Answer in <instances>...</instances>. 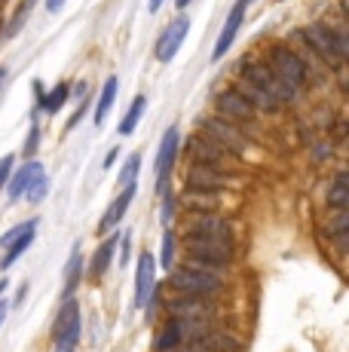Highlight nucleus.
I'll return each mask as SVG.
<instances>
[{"label": "nucleus", "mask_w": 349, "mask_h": 352, "mask_svg": "<svg viewBox=\"0 0 349 352\" xmlns=\"http://www.w3.org/2000/svg\"><path fill=\"white\" fill-rule=\"evenodd\" d=\"M144 107H147V98H144V96H135V98H132L129 111H126V117L120 120V126H117V132L123 135V138H126V135H132V132H135L138 120L144 117Z\"/></svg>", "instance_id": "393cba45"}, {"label": "nucleus", "mask_w": 349, "mask_h": 352, "mask_svg": "<svg viewBox=\"0 0 349 352\" xmlns=\"http://www.w3.org/2000/svg\"><path fill=\"white\" fill-rule=\"evenodd\" d=\"M117 89H120V80H117V77H107V80H104L102 96H98V101H95V123H98V126L104 123L107 111H111L113 101H117Z\"/></svg>", "instance_id": "b1692460"}, {"label": "nucleus", "mask_w": 349, "mask_h": 352, "mask_svg": "<svg viewBox=\"0 0 349 352\" xmlns=\"http://www.w3.org/2000/svg\"><path fill=\"white\" fill-rule=\"evenodd\" d=\"M224 196L221 193H212V190H184L178 199V206L190 214H214L221 206Z\"/></svg>", "instance_id": "a211bd4d"}, {"label": "nucleus", "mask_w": 349, "mask_h": 352, "mask_svg": "<svg viewBox=\"0 0 349 352\" xmlns=\"http://www.w3.org/2000/svg\"><path fill=\"white\" fill-rule=\"evenodd\" d=\"M117 239H120V233H107V239L98 245L95 261H92V279H102V276L107 273V267H111V257H113V248H117Z\"/></svg>", "instance_id": "412c9836"}, {"label": "nucleus", "mask_w": 349, "mask_h": 352, "mask_svg": "<svg viewBox=\"0 0 349 352\" xmlns=\"http://www.w3.org/2000/svg\"><path fill=\"white\" fill-rule=\"evenodd\" d=\"M80 334H83L80 303L71 297V300H65V303H62V309H58V316H56V324H52V340H56V346L77 349Z\"/></svg>", "instance_id": "0eeeda50"}, {"label": "nucleus", "mask_w": 349, "mask_h": 352, "mask_svg": "<svg viewBox=\"0 0 349 352\" xmlns=\"http://www.w3.org/2000/svg\"><path fill=\"white\" fill-rule=\"evenodd\" d=\"M245 3H251V0H245Z\"/></svg>", "instance_id": "49530a36"}, {"label": "nucleus", "mask_w": 349, "mask_h": 352, "mask_svg": "<svg viewBox=\"0 0 349 352\" xmlns=\"http://www.w3.org/2000/svg\"><path fill=\"white\" fill-rule=\"evenodd\" d=\"M233 89L239 92V96H243L248 104L254 107V111L258 113H273V111H279V104H276V98H270L267 96L264 89H260V86H254V83H248V80H243L239 77V83L233 86Z\"/></svg>", "instance_id": "aec40b11"}, {"label": "nucleus", "mask_w": 349, "mask_h": 352, "mask_svg": "<svg viewBox=\"0 0 349 352\" xmlns=\"http://www.w3.org/2000/svg\"><path fill=\"white\" fill-rule=\"evenodd\" d=\"M135 193H138V184H129V187H123L117 196H113V202L104 208V214H102V221H98V233H111L113 227L123 221V214L129 212V206H132V199H135Z\"/></svg>", "instance_id": "dca6fc26"}, {"label": "nucleus", "mask_w": 349, "mask_h": 352, "mask_svg": "<svg viewBox=\"0 0 349 352\" xmlns=\"http://www.w3.org/2000/svg\"><path fill=\"white\" fill-rule=\"evenodd\" d=\"M172 319H212L214 303L209 297H174L169 303Z\"/></svg>", "instance_id": "f3484780"}, {"label": "nucleus", "mask_w": 349, "mask_h": 352, "mask_svg": "<svg viewBox=\"0 0 349 352\" xmlns=\"http://www.w3.org/2000/svg\"><path fill=\"white\" fill-rule=\"evenodd\" d=\"M245 10H248L245 0H236L233 10L227 12V22L221 25V34H218V43H214V50H212V58H224L227 56V50L233 46V40H236V34H239V28H243V22H245Z\"/></svg>", "instance_id": "4468645a"}, {"label": "nucleus", "mask_w": 349, "mask_h": 352, "mask_svg": "<svg viewBox=\"0 0 349 352\" xmlns=\"http://www.w3.org/2000/svg\"><path fill=\"white\" fill-rule=\"evenodd\" d=\"M65 3H68V0H46V12H58Z\"/></svg>", "instance_id": "4c0bfd02"}, {"label": "nucleus", "mask_w": 349, "mask_h": 352, "mask_svg": "<svg viewBox=\"0 0 349 352\" xmlns=\"http://www.w3.org/2000/svg\"><path fill=\"white\" fill-rule=\"evenodd\" d=\"M184 187L187 190H212L221 193L230 187V175L221 172V168L203 166V162H190V168L184 172Z\"/></svg>", "instance_id": "9b49d317"}, {"label": "nucleus", "mask_w": 349, "mask_h": 352, "mask_svg": "<svg viewBox=\"0 0 349 352\" xmlns=\"http://www.w3.org/2000/svg\"><path fill=\"white\" fill-rule=\"evenodd\" d=\"M117 245H120V263H129V254H132V233H120V239H117Z\"/></svg>", "instance_id": "f704fd0d"}, {"label": "nucleus", "mask_w": 349, "mask_h": 352, "mask_svg": "<svg viewBox=\"0 0 349 352\" xmlns=\"http://www.w3.org/2000/svg\"><path fill=\"white\" fill-rule=\"evenodd\" d=\"M174 346H181V334H178V328H174V319H169L163 328V334L157 337V352H169Z\"/></svg>", "instance_id": "cd10ccee"}, {"label": "nucleus", "mask_w": 349, "mask_h": 352, "mask_svg": "<svg viewBox=\"0 0 349 352\" xmlns=\"http://www.w3.org/2000/svg\"><path fill=\"white\" fill-rule=\"evenodd\" d=\"M178 151H181V129L178 126H169L163 135V141H159V151H157V193L169 190V172L172 166L178 162Z\"/></svg>", "instance_id": "9d476101"}, {"label": "nucleus", "mask_w": 349, "mask_h": 352, "mask_svg": "<svg viewBox=\"0 0 349 352\" xmlns=\"http://www.w3.org/2000/svg\"><path fill=\"white\" fill-rule=\"evenodd\" d=\"M187 236H203V239L233 245V227H230V221L221 218V214H190V221H187Z\"/></svg>", "instance_id": "f8f14e48"}, {"label": "nucleus", "mask_w": 349, "mask_h": 352, "mask_svg": "<svg viewBox=\"0 0 349 352\" xmlns=\"http://www.w3.org/2000/svg\"><path fill=\"white\" fill-rule=\"evenodd\" d=\"M193 0H174V6H178V10H184V6H190Z\"/></svg>", "instance_id": "79ce46f5"}, {"label": "nucleus", "mask_w": 349, "mask_h": 352, "mask_svg": "<svg viewBox=\"0 0 349 352\" xmlns=\"http://www.w3.org/2000/svg\"><path fill=\"white\" fill-rule=\"evenodd\" d=\"M40 175H43V162H37V160H28L22 168H19V172H12L10 181H6V187H10V190H6V193H10V199H22L25 190L34 184Z\"/></svg>", "instance_id": "6ab92c4d"}, {"label": "nucleus", "mask_w": 349, "mask_h": 352, "mask_svg": "<svg viewBox=\"0 0 349 352\" xmlns=\"http://www.w3.org/2000/svg\"><path fill=\"white\" fill-rule=\"evenodd\" d=\"M56 352H74V349H68V346H56Z\"/></svg>", "instance_id": "a18cd8bd"}, {"label": "nucleus", "mask_w": 349, "mask_h": 352, "mask_svg": "<svg viewBox=\"0 0 349 352\" xmlns=\"http://www.w3.org/2000/svg\"><path fill=\"white\" fill-rule=\"evenodd\" d=\"M6 316H10V303H6L3 297H0V324L6 322Z\"/></svg>", "instance_id": "58836bf2"}, {"label": "nucleus", "mask_w": 349, "mask_h": 352, "mask_svg": "<svg viewBox=\"0 0 349 352\" xmlns=\"http://www.w3.org/2000/svg\"><path fill=\"white\" fill-rule=\"evenodd\" d=\"M0 3H3V0H0Z\"/></svg>", "instance_id": "de8ad7c7"}, {"label": "nucleus", "mask_w": 349, "mask_h": 352, "mask_svg": "<svg viewBox=\"0 0 349 352\" xmlns=\"http://www.w3.org/2000/svg\"><path fill=\"white\" fill-rule=\"evenodd\" d=\"M267 67H270L285 86H291L297 96L313 80V71L304 65V58H300L297 52L288 50V43H273L270 50H267Z\"/></svg>", "instance_id": "f03ea898"}, {"label": "nucleus", "mask_w": 349, "mask_h": 352, "mask_svg": "<svg viewBox=\"0 0 349 352\" xmlns=\"http://www.w3.org/2000/svg\"><path fill=\"white\" fill-rule=\"evenodd\" d=\"M6 285H10V282H6V279H0V294H3V291H6Z\"/></svg>", "instance_id": "c03bdc74"}, {"label": "nucleus", "mask_w": 349, "mask_h": 352, "mask_svg": "<svg viewBox=\"0 0 349 352\" xmlns=\"http://www.w3.org/2000/svg\"><path fill=\"white\" fill-rule=\"evenodd\" d=\"M34 233H37V230H31V233L19 236V239H16V242H12V245H10V248H6V257H3V261H0V270H10V267H12V263H16V261H19V257H22L25 252H28V245H31V242H34Z\"/></svg>", "instance_id": "bb28decb"}, {"label": "nucleus", "mask_w": 349, "mask_h": 352, "mask_svg": "<svg viewBox=\"0 0 349 352\" xmlns=\"http://www.w3.org/2000/svg\"><path fill=\"white\" fill-rule=\"evenodd\" d=\"M159 196H163V224H172L174 208H178V196L172 193V187H169V190H163Z\"/></svg>", "instance_id": "72a5a7b5"}, {"label": "nucleus", "mask_w": 349, "mask_h": 352, "mask_svg": "<svg viewBox=\"0 0 349 352\" xmlns=\"http://www.w3.org/2000/svg\"><path fill=\"white\" fill-rule=\"evenodd\" d=\"M187 31H190V19H187V16L172 19V22L166 25V31L159 34V40L153 43V58H157L159 65H169L172 58L178 56L181 43L187 40Z\"/></svg>", "instance_id": "1a4fd4ad"}, {"label": "nucleus", "mask_w": 349, "mask_h": 352, "mask_svg": "<svg viewBox=\"0 0 349 352\" xmlns=\"http://www.w3.org/2000/svg\"><path fill=\"white\" fill-rule=\"evenodd\" d=\"M239 74H243V80H248V83L260 86V89H264L270 98H276V104H294V101L300 98L291 86H285L276 74L267 67V62H258V58H243Z\"/></svg>", "instance_id": "7ed1b4c3"}, {"label": "nucleus", "mask_w": 349, "mask_h": 352, "mask_svg": "<svg viewBox=\"0 0 349 352\" xmlns=\"http://www.w3.org/2000/svg\"><path fill=\"white\" fill-rule=\"evenodd\" d=\"M37 147H40V123H37V117H31V129H28V138H25V151L22 153L28 160H34Z\"/></svg>", "instance_id": "473e14b6"}, {"label": "nucleus", "mask_w": 349, "mask_h": 352, "mask_svg": "<svg viewBox=\"0 0 349 352\" xmlns=\"http://www.w3.org/2000/svg\"><path fill=\"white\" fill-rule=\"evenodd\" d=\"M46 193H49V178H46V172H43V175H40V178L34 181V184L25 190V199H28L31 206H37V202L46 199Z\"/></svg>", "instance_id": "7c9ffc66"}, {"label": "nucleus", "mask_w": 349, "mask_h": 352, "mask_svg": "<svg viewBox=\"0 0 349 352\" xmlns=\"http://www.w3.org/2000/svg\"><path fill=\"white\" fill-rule=\"evenodd\" d=\"M157 288V257L150 252H141L138 257V273H135V307L144 309L147 297Z\"/></svg>", "instance_id": "2eb2a0df"}, {"label": "nucleus", "mask_w": 349, "mask_h": 352, "mask_svg": "<svg viewBox=\"0 0 349 352\" xmlns=\"http://www.w3.org/2000/svg\"><path fill=\"white\" fill-rule=\"evenodd\" d=\"M159 6H163V0H147V10L150 12H159Z\"/></svg>", "instance_id": "a19ab883"}, {"label": "nucleus", "mask_w": 349, "mask_h": 352, "mask_svg": "<svg viewBox=\"0 0 349 352\" xmlns=\"http://www.w3.org/2000/svg\"><path fill=\"white\" fill-rule=\"evenodd\" d=\"M3 83H6V67H0V89H3Z\"/></svg>", "instance_id": "37998d69"}, {"label": "nucleus", "mask_w": 349, "mask_h": 352, "mask_svg": "<svg viewBox=\"0 0 349 352\" xmlns=\"http://www.w3.org/2000/svg\"><path fill=\"white\" fill-rule=\"evenodd\" d=\"M117 157H120V147H111V151H107V157H104V162H102V168H104V172L113 166V162H117Z\"/></svg>", "instance_id": "e433bc0d"}, {"label": "nucleus", "mask_w": 349, "mask_h": 352, "mask_svg": "<svg viewBox=\"0 0 349 352\" xmlns=\"http://www.w3.org/2000/svg\"><path fill=\"white\" fill-rule=\"evenodd\" d=\"M31 230H37V218H31V221H22V224H16L12 230H6L3 236H0V245L3 248H10L12 242L19 239V236H25V233H31Z\"/></svg>", "instance_id": "c756f323"}, {"label": "nucleus", "mask_w": 349, "mask_h": 352, "mask_svg": "<svg viewBox=\"0 0 349 352\" xmlns=\"http://www.w3.org/2000/svg\"><path fill=\"white\" fill-rule=\"evenodd\" d=\"M169 273H172L169 285L178 291V297H209L212 300L224 288V270L205 267V263L187 261V257H184V267H172Z\"/></svg>", "instance_id": "f257e3e1"}, {"label": "nucleus", "mask_w": 349, "mask_h": 352, "mask_svg": "<svg viewBox=\"0 0 349 352\" xmlns=\"http://www.w3.org/2000/svg\"><path fill=\"white\" fill-rule=\"evenodd\" d=\"M157 267H163V270L174 267V233H172V230H166V233H163V254H159Z\"/></svg>", "instance_id": "2f4dec72"}, {"label": "nucleus", "mask_w": 349, "mask_h": 352, "mask_svg": "<svg viewBox=\"0 0 349 352\" xmlns=\"http://www.w3.org/2000/svg\"><path fill=\"white\" fill-rule=\"evenodd\" d=\"M328 153H331V147H328V144H319V147H315V160H319V157H328Z\"/></svg>", "instance_id": "ea45409f"}, {"label": "nucleus", "mask_w": 349, "mask_h": 352, "mask_svg": "<svg viewBox=\"0 0 349 352\" xmlns=\"http://www.w3.org/2000/svg\"><path fill=\"white\" fill-rule=\"evenodd\" d=\"M184 257L187 261L205 263L214 270H227L233 263V245L227 242H214V239H203V236H184Z\"/></svg>", "instance_id": "39448f33"}, {"label": "nucleus", "mask_w": 349, "mask_h": 352, "mask_svg": "<svg viewBox=\"0 0 349 352\" xmlns=\"http://www.w3.org/2000/svg\"><path fill=\"white\" fill-rule=\"evenodd\" d=\"M80 279H83V254H80V245H74L68 270H65V300H71V297H74Z\"/></svg>", "instance_id": "4be33fe9"}, {"label": "nucleus", "mask_w": 349, "mask_h": 352, "mask_svg": "<svg viewBox=\"0 0 349 352\" xmlns=\"http://www.w3.org/2000/svg\"><path fill=\"white\" fill-rule=\"evenodd\" d=\"M71 98V83H56L49 92H43V101H40V111L52 113L56 117L58 111L65 107V101Z\"/></svg>", "instance_id": "5701e85b"}, {"label": "nucleus", "mask_w": 349, "mask_h": 352, "mask_svg": "<svg viewBox=\"0 0 349 352\" xmlns=\"http://www.w3.org/2000/svg\"><path fill=\"white\" fill-rule=\"evenodd\" d=\"M187 153L193 157V162H203V166L221 168V172H224V168L230 166L233 160H236V157H230L224 147L214 144L212 138H205V135H196V138H190V144H187Z\"/></svg>", "instance_id": "ddd939ff"}, {"label": "nucleus", "mask_w": 349, "mask_h": 352, "mask_svg": "<svg viewBox=\"0 0 349 352\" xmlns=\"http://www.w3.org/2000/svg\"><path fill=\"white\" fill-rule=\"evenodd\" d=\"M12 162H16V157H0V190L6 187V181H10V175H12Z\"/></svg>", "instance_id": "c9c22d12"}, {"label": "nucleus", "mask_w": 349, "mask_h": 352, "mask_svg": "<svg viewBox=\"0 0 349 352\" xmlns=\"http://www.w3.org/2000/svg\"><path fill=\"white\" fill-rule=\"evenodd\" d=\"M138 172H141V153H132V157L126 160L123 172H120V187L138 184Z\"/></svg>", "instance_id": "c85d7f7f"}, {"label": "nucleus", "mask_w": 349, "mask_h": 352, "mask_svg": "<svg viewBox=\"0 0 349 352\" xmlns=\"http://www.w3.org/2000/svg\"><path fill=\"white\" fill-rule=\"evenodd\" d=\"M349 178H346V172H340L337 178L331 181V187H328V193H325V202L331 208H346L349 206Z\"/></svg>", "instance_id": "a878e982"}, {"label": "nucleus", "mask_w": 349, "mask_h": 352, "mask_svg": "<svg viewBox=\"0 0 349 352\" xmlns=\"http://www.w3.org/2000/svg\"><path fill=\"white\" fill-rule=\"evenodd\" d=\"M199 129H203L205 138H212L218 147H224L230 157H243V153L248 151V144H251V138L245 135V129L227 123V120H221L218 113L199 120Z\"/></svg>", "instance_id": "20e7f679"}, {"label": "nucleus", "mask_w": 349, "mask_h": 352, "mask_svg": "<svg viewBox=\"0 0 349 352\" xmlns=\"http://www.w3.org/2000/svg\"><path fill=\"white\" fill-rule=\"evenodd\" d=\"M300 37H304L306 50H310L319 62H325L331 71H340V67H344L340 56L334 52V34H331V25H328V22L306 25V28H300Z\"/></svg>", "instance_id": "423d86ee"}, {"label": "nucleus", "mask_w": 349, "mask_h": 352, "mask_svg": "<svg viewBox=\"0 0 349 352\" xmlns=\"http://www.w3.org/2000/svg\"><path fill=\"white\" fill-rule=\"evenodd\" d=\"M214 111H218L221 120H227V123H233V126H239V129L258 120V111H254V107L248 104V101L239 96L236 89L218 92V98H214Z\"/></svg>", "instance_id": "6e6552de"}]
</instances>
